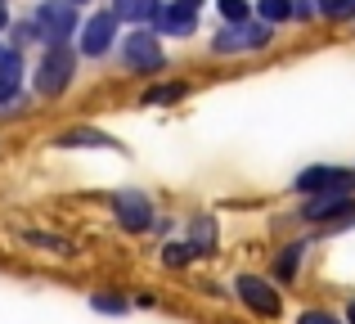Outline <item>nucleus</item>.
<instances>
[{"label": "nucleus", "instance_id": "obj_1", "mask_svg": "<svg viewBox=\"0 0 355 324\" xmlns=\"http://www.w3.org/2000/svg\"><path fill=\"white\" fill-rule=\"evenodd\" d=\"M234 298L257 320H279V316H284V298H279V289L270 280H261V275H239V280H234Z\"/></svg>", "mask_w": 355, "mask_h": 324}, {"label": "nucleus", "instance_id": "obj_2", "mask_svg": "<svg viewBox=\"0 0 355 324\" xmlns=\"http://www.w3.org/2000/svg\"><path fill=\"white\" fill-rule=\"evenodd\" d=\"M297 194H306V198H320V194H355V171L347 167H306L302 176L293 180Z\"/></svg>", "mask_w": 355, "mask_h": 324}, {"label": "nucleus", "instance_id": "obj_3", "mask_svg": "<svg viewBox=\"0 0 355 324\" xmlns=\"http://www.w3.org/2000/svg\"><path fill=\"white\" fill-rule=\"evenodd\" d=\"M113 216H117V225L126 230V235H144V230L153 225V203H148V194L126 189V194L113 198Z\"/></svg>", "mask_w": 355, "mask_h": 324}, {"label": "nucleus", "instance_id": "obj_4", "mask_svg": "<svg viewBox=\"0 0 355 324\" xmlns=\"http://www.w3.org/2000/svg\"><path fill=\"white\" fill-rule=\"evenodd\" d=\"M72 54L63 50V45H54L50 54H45V63H41V72H36V90L41 95H59L63 86H68V77H72Z\"/></svg>", "mask_w": 355, "mask_h": 324}, {"label": "nucleus", "instance_id": "obj_5", "mask_svg": "<svg viewBox=\"0 0 355 324\" xmlns=\"http://www.w3.org/2000/svg\"><path fill=\"white\" fill-rule=\"evenodd\" d=\"M36 23H41V36H50V41H63V36L72 32V23H77V14H72L68 0H45V5L36 9Z\"/></svg>", "mask_w": 355, "mask_h": 324}, {"label": "nucleus", "instance_id": "obj_6", "mask_svg": "<svg viewBox=\"0 0 355 324\" xmlns=\"http://www.w3.org/2000/svg\"><path fill=\"white\" fill-rule=\"evenodd\" d=\"M113 32H117V14H95L86 27V54H104Z\"/></svg>", "mask_w": 355, "mask_h": 324}, {"label": "nucleus", "instance_id": "obj_7", "mask_svg": "<svg viewBox=\"0 0 355 324\" xmlns=\"http://www.w3.org/2000/svg\"><path fill=\"white\" fill-rule=\"evenodd\" d=\"M302 257H306V244H302V239H297V244H288V248H279V257H275V280L279 284H293L297 271H302Z\"/></svg>", "mask_w": 355, "mask_h": 324}, {"label": "nucleus", "instance_id": "obj_8", "mask_svg": "<svg viewBox=\"0 0 355 324\" xmlns=\"http://www.w3.org/2000/svg\"><path fill=\"white\" fill-rule=\"evenodd\" d=\"M189 248L198 257H211L216 253V221L211 216H193V225H189Z\"/></svg>", "mask_w": 355, "mask_h": 324}, {"label": "nucleus", "instance_id": "obj_9", "mask_svg": "<svg viewBox=\"0 0 355 324\" xmlns=\"http://www.w3.org/2000/svg\"><path fill=\"white\" fill-rule=\"evenodd\" d=\"M130 63H139V68H157L162 54H157V45L148 41V36H130Z\"/></svg>", "mask_w": 355, "mask_h": 324}, {"label": "nucleus", "instance_id": "obj_10", "mask_svg": "<svg viewBox=\"0 0 355 324\" xmlns=\"http://www.w3.org/2000/svg\"><path fill=\"white\" fill-rule=\"evenodd\" d=\"M193 257H198V253L189 248V239H184V244H166L162 248V266H166V271H180V266H189Z\"/></svg>", "mask_w": 355, "mask_h": 324}, {"label": "nucleus", "instance_id": "obj_11", "mask_svg": "<svg viewBox=\"0 0 355 324\" xmlns=\"http://www.w3.org/2000/svg\"><path fill=\"white\" fill-rule=\"evenodd\" d=\"M27 244H36V248H54V253H59V257H72V244H68V239L41 235V230H27Z\"/></svg>", "mask_w": 355, "mask_h": 324}, {"label": "nucleus", "instance_id": "obj_12", "mask_svg": "<svg viewBox=\"0 0 355 324\" xmlns=\"http://www.w3.org/2000/svg\"><path fill=\"white\" fill-rule=\"evenodd\" d=\"M297 324H347L338 316V311H329V307H306L302 316H297Z\"/></svg>", "mask_w": 355, "mask_h": 324}, {"label": "nucleus", "instance_id": "obj_13", "mask_svg": "<svg viewBox=\"0 0 355 324\" xmlns=\"http://www.w3.org/2000/svg\"><path fill=\"white\" fill-rule=\"evenodd\" d=\"M18 86V59H5L0 63V99H9Z\"/></svg>", "mask_w": 355, "mask_h": 324}, {"label": "nucleus", "instance_id": "obj_14", "mask_svg": "<svg viewBox=\"0 0 355 324\" xmlns=\"http://www.w3.org/2000/svg\"><path fill=\"white\" fill-rule=\"evenodd\" d=\"M153 14V0H117V18H144Z\"/></svg>", "mask_w": 355, "mask_h": 324}, {"label": "nucleus", "instance_id": "obj_15", "mask_svg": "<svg viewBox=\"0 0 355 324\" xmlns=\"http://www.w3.org/2000/svg\"><path fill=\"white\" fill-rule=\"evenodd\" d=\"M59 144H113L108 135H99V131H68Z\"/></svg>", "mask_w": 355, "mask_h": 324}, {"label": "nucleus", "instance_id": "obj_16", "mask_svg": "<svg viewBox=\"0 0 355 324\" xmlns=\"http://www.w3.org/2000/svg\"><path fill=\"white\" fill-rule=\"evenodd\" d=\"M180 95H184V86H162V90H153L144 104H166V99H180Z\"/></svg>", "mask_w": 355, "mask_h": 324}, {"label": "nucleus", "instance_id": "obj_17", "mask_svg": "<svg viewBox=\"0 0 355 324\" xmlns=\"http://www.w3.org/2000/svg\"><path fill=\"white\" fill-rule=\"evenodd\" d=\"M95 311H104V316H117V311H126V302H121V298H104V293H99V298H95Z\"/></svg>", "mask_w": 355, "mask_h": 324}, {"label": "nucleus", "instance_id": "obj_18", "mask_svg": "<svg viewBox=\"0 0 355 324\" xmlns=\"http://www.w3.org/2000/svg\"><path fill=\"white\" fill-rule=\"evenodd\" d=\"M261 14H266V18H288V0H266Z\"/></svg>", "mask_w": 355, "mask_h": 324}, {"label": "nucleus", "instance_id": "obj_19", "mask_svg": "<svg viewBox=\"0 0 355 324\" xmlns=\"http://www.w3.org/2000/svg\"><path fill=\"white\" fill-rule=\"evenodd\" d=\"M220 9H225L230 18H243V14H248V5H243V0H220Z\"/></svg>", "mask_w": 355, "mask_h": 324}, {"label": "nucleus", "instance_id": "obj_20", "mask_svg": "<svg viewBox=\"0 0 355 324\" xmlns=\"http://www.w3.org/2000/svg\"><path fill=\"white\" fill-rule=\"evenodd\" d=\"M342 320H347V324H355V298L347 302V316H342Z\"/></svg>", "mask_w": 355, "mask_h": 324}]
</instances>
